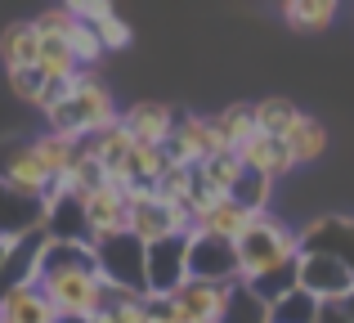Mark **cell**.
Wrapping results in <instances>:
<instances>
[{
    "mask_svg": "<svg viewBox=\"0 0 354 323\" xmlns=\"http://www.w3.org/2000/svg\"><path fill=\"white\" fill-rule=\"evenodd\" d=\"M0 323H63V319L36 283H23V288H9L0 297Z\"/></svg>",
    "mask_w": 354,
    "mask_h": 323,
    "instance_id": "obj_14",
    "label": "cell"
},
{
    "mask_svg": "<svg viewBox=\"0 0 354 323\" xmlns=\"http://www.w3.org/2000/svg\"><path fill=\"white\" fill-rule=\"evenodd\" d=\"M242 171H247V166L238 162V153H225V158H211L207 166H198V180L207 184V189H216V193H225V198H234Z\"/></svg>",
    "mask_w": 354,
    "mask_h": 323,
    "instance_id": "obj_26",
    "label": "cell"
},
{
    "mask_svg": "<svg viewBox=\"0 0 354 323\" xmlns=\"http://www.w3.org/2000/svg\"><path fill=\"white\" fill-rule=\"evenodd\" d=\"M189 238L193 234H180V238H162V243L148 247L144 256V283H148V297L166 301L189 283Z\"/></svg>",
    "mask_w": 354,
    "mask_h": 323,
    "instance_id": "obj_5",
    "label": "cell"
},
{
    "mask_svg": "<svg viewBox=\"0 0 354 323\" xmlns=\"http://www.w3.org/2000/svg\"><path fill=\"white\" fill-rule=\"evenodd\" d=\"M72 54H77V63H81V72H95V63L104 59V41H99V32L90 23H77V32H72Z\"/></svg>",
    "mask_w": 354,
    "mask_h": 323,
    "instance_id": "obj_28",
    "label": "cell"
},
{
    "mask_svg": "<svg viewBox=\"0 0 354 323\" xmlns=\"http://www.w3.org/2000/svg\"><path fill=\"white\" fill-rule=\"evenodd\" d=\"M256 211L251 207H242L238 198H225V202H216V207L207 211V216L193 225V234H211V238H225V243H238V238H247L251 234V225H256Z\"/></svg>",
    "mask_w": 354,
    "mask_h": 323,
    "instance_id": "obj_15",
    "label": "cell"
},
{
    "mask_svg": "<svg viewBox=\"0 0 354 323\" xmlns=\"http://www.w3.org/2000/svg\"><path fill=\"white\" fill-rule=\"evenodd\" d=\"M301 261V229L283 225L278 216H260L251 225L247 238H238V265H242V283L260 279V274L278 270V265Z\"/></svg>",
    "mask_w": 354,
    "mask_h": 323,
    "instance_id": "obj_2",
    "label": "cell"
},
{
    "mask_svg": "<svg viewBox=\"0 0 354 323\" xmlns=\"http://www.w3.org/2000/svg\"><path fill=\"white\" fill-rule=\"evenodd\" d=\"M341 310H346V315L354 319V292H350V297H346V301H341Z\"/></svg>",
    "mask_w": 354,
    "mask_h": 323,
    "instance_id": "obj_32",
    "label": "cell"
},
{
    "mask_svg": "<svg viewBox=\"0 0 354 323\" xmlns=\"http://www.w3.org/2000/svg\"><path fill=\"white\" fill-rule=\"evenodd\" d=\"M301 288L310 297H319L323 306H341L354 292V270L337 256L323 252H301Z\"/></svg>",
    "mask_w": 354,
    "mask_h": 323,
    "instance_id": "obj_9",
    "label": "cell"
},
{
    "mask_svg": "<svg viewBox=\"0 0 354 323\" xmlns=\"http://www.w3.org/2000/svg\"><path fill=\"white\" fill-rule=\"evenodd\" d=\"M238 162L247 166V171H256V175H269V180H278V175H287V171L296 166L283 140H274V135H260V131L238 149Z\"/></svg>",
    "mask_w": 354,
    "mask_h": 323,
    "instance_id": "obj_16",
    "label": "cell"
},
{
    "mask_svg": "<svg viewBox=\"0 0 354 323\" xmlns=\"http://www.w3.org/2000/svg\"><path fill=\"white\" fill-rule=\"evenodd\" d=\"M283 144H287V153H292V162L305 166V162H319L323 158V149H328V131H323L319 117H305L301 113V122L283 135Z\"/></svg>",
    "mask_w": 354,
    "mask_h": 323,
    "instance_id": "obj_19",
    "label": "cell"
},
{
    "mask_svg": "<svg viewBox=\"0 0 354 323\" xmlns=\"http://www.w3.org/2000/svg\"><path fill=\"white\" fill-rule=\"evenodd\" d=\"M45 234H50L54 243H95V234H90V216H86V198H77V193L50 198Z\"/></svg>",
    "mask_w": 354,
    "mask_h": 323,
    "instance_id": "obj_13",
    "label": "cell"
},
{
    "mask_svg": "<svg viewBox=\"0 0 354 323\" xmlns=\"http://www.w3.org/2000/svg\"><path fill=\"white\" fill-rule=\"evenodd\" d=\"M95 32H99V41H104V50H108V54H113V50H126V45L135 41L130 23H126V18H117V9H113L108 18H99V23H95Z\"/></svg>",
    "mask_w": 354,
    "mask_h": 323,
    "instance_id": "obj_30",
    "label": "cell"
},
{
    "mask_svg": "<svg viewBox=\"0 0 354 323\" xmlns=\"http://www.w3.org/2000/svg\"><path fill=\"white\" fill-rule=\"evenodd\" d=\"M9 247L14 243H0V270H5V261H9Z\"/></svg>",
    "mask_w": 354,
    "mask_h": 323,
    "instance_id": "obj_33",
    "label": "cell"
},
{
    "mask_svg": "<svg viewBox=\"0 0 354 323\" xmlns=\"http://www.w3.org/2000/svg\"><path fill=\"white\" fill-rule=\"evenodd\" d=\"M301 288V261H292V265H278V270H269V274H260V279H251V292H256L260 301H283L287 292H296Z\"/></svg>",
    "mask_w": 354,
    "mask_h": 323,
    "instance_id": "obj_25",
    "label": "cell"
},
{
    "mask_svg": "<svg viewBox=\"0 0 354 323\" xmlns=\"http://www.w3.org/2000/svg\"><path fill=\"white\" fill-rule=\"evenodd\" d=\"M269 189H274V180L269 175H256V171H242L234 198L242 202V207H251L256 216H269Z\"/></svg>",
    "mask_w": 354,
    "mask_h": 323,
    "instance_id": "obj_27",
    "label": "cell"
},
{
    "mask_svg": "<svg viewBox=\"0 0 354 323\" xmlns=\"http://www.w3.org/2000/svg\"><path fill=\"white\" fill-rule=\"evenodd\" d=\"M45 72L41 68H18V72H9V90H14L18 99H27V104H36L41 108V99H45Z\"/></svg>",
    "mask_w": 354,
    "mask_h": 323,
    "instance_id": "obj_29",
    "label": "cell"
},
{
    "mask_svg": "<svg viewBox=\"0 0 354 323\" xmlns=\"http://www.w3.org/2000/svg\"><path fill=\"white\" fill-rule=\"evenodd\" d=\"M220 323H269V301H260L256 292H251V283H234Z\"/></svg>",
    "mask_w": 354,
    "mask_h": 323,
    "instance_id": "obj_23",
    "label": "cell"
},
{
    "mask_svg": "<svg viewBox=\"0 0 354 323\" xmlns=\"http://www.w3.org/2000/svg\"><path fill=\"white\" fill-rule=\"evenodd\" d=\"M121 122H126V131L135 135V144H153V149H166V140L175 135V108L157 104V99H139V104H130L126 113H121Z\"/></svg>",
    "mask_w": 354,
    "mask_h": 323,
    "instance_id": "obj_12",
    "label": "cell"
},
{
    "mask_svg": "<svg viewBox=\"0 0 354 323\" xmlns=\"http://www.w3.org/2000/svg\"><path fill=\"white\" fill-rule=\"evenodd\" d=\"M319 323H354V319H350L341 306H323V319H319Z\"/></svg>",
    "mask_w": 354,
    "mask_h": 323,
    "instance_id": "obj_31",
    "label": "cell"
},
{
    "mask_svg": "<svg viewBox=\"0 0 354 323\" xmlns=\"http://www.w3.org/2000/svg\"><path fill=\"white\" fill-rule=\"evenodd\" d=\"M45 211H50L45 198L23 193V189L0 180V243H23L27 234L45 229Z\"/></svg>",
    "mask_w": 354,
    "mask_h": 323,
    "instance_id": "obj_10",
    "label": "cell"
},
{
    "mask_svg": "<svg viewBox=\"0 0 354 323\" xmlns=\"http://www.w3.org/2000/svg\"><path fill=\"white\" fill-rule=\"evenodd\" d=\"M0 180L23 193H36V198H50L54 175L41 162V153H36V140H9V144H0Z\"/></svg>",
    "mask_w": 354,
    "mask_h": 323,
    "instance_id": "obj_8",
    "label": "cell"
},
{
    "mask_svg": "<svg viewBox=\"0 0 354 323\" xmlns=\"http://www.w3.org/2000/svg\"><path fill=\"white\" fill-rule=\"evenodd\" d=\"M283 18L296 32H323V27H332V18H337V5H332V0H287Z\"/></svg>",
    "mask_w": 354,
    "mask_h": 323,
    "instance_id": "obj_22",
    "label": "cell"
},
{
    "mask_svg": "<svg viewBox=\"0 0 354 323\" xmlns=\"http://www.w3.org/2000/svg\"><path fill=\"white\" fill-rule=\"evenodd\" d=\"M41 59V32H36L32 18H18L0 32V63L5 72H18V68H36Z\"/></svg>",
    "mask_w": 354,
    "mask_h": 323,
    "instance_id": "obj_17",
    "label": "cell"
},
{
    "mask_svg": "<svg viewBox=\"0 0 354 323\" xmlns=\"http://www.w3.org/2000/svg\"><path fill=\"white\" fill-rule=\"evenodd\" d=\"M45 122H50V131H59V135H81V140H90V135L117 126L121 113L113 104V90H108L95 72H81V81L72 86V95L63 99L59 108H50Z\"/></svg>",
    "mask_w": 354,
    "mask_h": 323,
    "instance_id": "obj_1",
    "label": "cell"
},
{
    "mask_svg": "<svg viewBox=\"0 0 354 323\" xmlns=\"http://www.w3.org/2000/svg\"><path fill=\"white\" fill-rule=\"evenodd\" d=\"M319 319H323V301L310 297L305 288L287 292L283 301L269 306V323H319Z\"/></svg>",
    "mask_w": 354,
    "mask_h": 323,
    "instance_id": "obj_24",
    "label": "cell"
},
{
    "mask_svg": "<svg viewBox=\"0 0 354 323\" xmlns=\"http://www.w3.org/2000/svg\"><path fill=\"white\" fill-rule=\"evenodd\" d=\"M144 256H148V247L139 243L135 234L99 238L95 243V261H99V279L108 283V292H135V297H148Z\"/></svg>",
    "mask_w": 354,
    "mask_h": 323,
    "instance_id": "obj_4",
    "label": "cell"
},
{
    "mask_svg": "<svg viewBox=\"0 0 354 323\" xmlns=\"http://www.w3.org/2000/svg\"><path fill=\"white\" fill-rule=\"evenodd\" d=\"M90 153H95L99 162L108 166V175H117L126 171V162H130V153H135V135L126 131V122H117V126H108V131H99V135H90Z\"/></svg>",
    "mask_w": 354,
    "mask_h": 323,
    "instance_id": "obj_18",
    "label": "cell"
},
{
    "mask_svg": "<svg viewBox=\"0 0 354 323\" xmlns=\"http://www.w3.org/2000/svg\"><path fill=\"white\" fill-rule=\"evenodd\" d=\"M189 279L216 283V288L242 283L238 243H225V238H211V234H193L189 238Z\"/></svg>",
    "mask_w": 354,
    "mask_h": 323,
    "instance_id": "obj_6",
    "label": "cell"
},
{
    "mask_svg": "<svg viewBox=\"0 0 354 323\" xmlns=\"http://www.w3.org/2000/svg\"><path fill=\"white\" fill-rule=\"evenodd\" d=\"M166 153H171L175 166H207L211 158H225V144H220L216 126H211V117H180L175 122V135L166 140Z\"/></svg>",
    "mask_w": 354,
    "mask_h": 323,
    "instance_id": "obj_7",
    "label": "cell"
},
{
    "mask_svg": "<svg viewBox=\"0 0 354 323\" xmlns=\"http://www.w3.org/2000/svg\"><path fill=\"white\" fill-rule=\"evenodd\" d=\"M211 126H216L220 144H225L229 153H238L242 144H247L251 135H256V104H229L225 113L211 117Z\"/></svg>",
    "mask_w": 354,
    "mask_h": 323,
    "instance_id": "obj_20",
    "label": "cell"
},
{
    "mask_svg": "<svg viewBox=\"0 0 354 323\" xmlns=\"http://www.w3.org/2000/svg\"><path fill=\"white\" fill-rule=\"evenodd\" d=\"M301 252H323L337 256L354 270V220L346 216H319L301 229Z\"/></svg>",
    "mask_w": 354,
    "mask_h": 323,
    "instance_id": "obj_11",
    "label": "cell"
},
{
    "mask_svg": "<svg viewBox=\"0 0 354 323\" xmlns=\"http://www.w3.org/2000/svg\"><path fill=\"white\" fill-rule=\"evenodd\" d=\"M36 288L50 297L63 323H90L108 301V283L99 279V270H50L36 279Z\"/></svg>",
    "mask_w": 354,
    "mask_h": 323,
    "instance_id": "obj_3",
    "label": "cell"
},
{
    "mask_svg": "<svg viewBox=\"0 0 354 323\" xmlns=\"http://www.w3.org/2000/svg\"><path fill=\"white\" fill-rule=\"evenodd\" d=\"M296 122H301V108H296L292 99H283V95H269V99H260V104H256V131L260 135L283 140Z\"/></svg>",
    "mask_w": 354,
    "mask_h": 323,
    "instance_id": "obj_21",
    "label": "cell"
}]
</instances>
